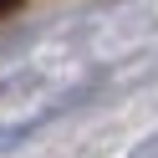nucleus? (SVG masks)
<instances>
[{
    "label": "nucleus",
    "instance_id": "1",
    "mask_svg": "<svg viewBox=\"0 0 158 158\" xmlns=\"http://www.w3.org/2000/svg\"><path fill=\"white\" fill-rule=\"evenodd\" d=\"M5 5H15V0H0V10H5Z\"/></svg>",
    "mask_w": 158,
    "mask_h": 158
}]
</instances>
